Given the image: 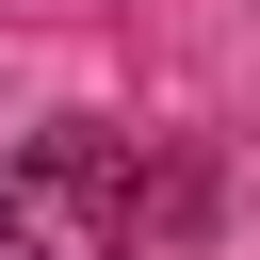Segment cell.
<instances>
[{
	"instance_id": "obj_1",
	"label": "cell",
	"mask_w": 260,
	"mask_h": 260,
	"mask_svg": "<svg viewBox=\"0 0 260 260\" xmlns=\"http://www.w3.org/2000/svg\"><path fill=\"white\" fill-rule=\"evenodd\" d=\"M0 260H130V146L49 130L32 162H0Z\"/></svg>"
}]
</instances>
